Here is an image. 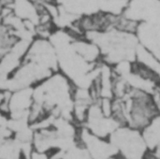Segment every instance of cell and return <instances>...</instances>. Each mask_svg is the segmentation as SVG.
<instances>
[{
  "label": "cell",
  "instance_id": "obj_5",
  "mask_svg": "<svg viewBox=\"0 0 160 159\" xmlns=\"http://www.w3.org/2000/svg\"><path fill=\"white\" fill-rule=\"evenodd\" d=\"M0 1H1V0H0Z\"/></svg>",
  "mask_w": 160,
  "mask_h": 159
},
{
  "label": "cell",
  "instance_id": "obj_2",
  "mask_svg": "<svg viewBox=\"0 0 160 159\" xmlns=\"http://www.w3.org/2000/svg\"><path fill=\"white\" fill-rule=\"evenodd\" d=\"M62 159H93L87 150L80 143L76 147L68 150L62 157Z\"/></svg>",
  "mask_w": 160,
  "mask_h": 159
},
{
  "label": "cell",
  "instance_id": "obj_4",
  "mask_svg": "<svg viewBox=\"0 0 160 159\" xmlns=\"http://www.w3.org/2000/svg\"><path fill=\"white\" fill-rule=\"evenodd\" d=\"M36 1L43 3L45 5H55L57 2V0H36Z\"/></svg>",
  "mask_w": 160,
  "mask_h": 159
},
{
  "label": "cell",
  "instance_id": "obj_3",
  "mask_svg": "<svg viewBox=\"0 0 160 159\" xmlns=\"http://www.w3.org/2000/svg\"><path fill=\"white\" fill-rule=\"evenodd\" d=\"M27 159H52L50 155L48 153H44V152H38L36 150H33L30 154V156L28 157Z\"/></svg>",
  "mask_w": 160,
  "mask_h": 159
},
{
  "label": "cell",
  "instance_id": "obj_1",
  "mask_svg": "<svg viewBox=\"0 0 160 159\" xmlns=\"http://www.w3.org/2000/svg\"><path fill=\"white\" fill-rule=\"evenodd\" d=\"M110 139L117 154L124 159H143L147 153L142 132L129 127H120Z\"/></svg>",
  "mask_w": 160,
  "mask_h": 159
}]
</instances>
